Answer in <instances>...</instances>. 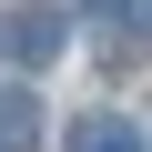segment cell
I'll return each instance as SVG.
<instances>
[{"label": "cell", "instance_id": "277c9868", "mask_svg": "<svg viewBox=\"0 0 152 152\" xmlns=\"http://www.w3.org/2000/svg\"><path fill=\"white\" fill-rule=\"evenodd\" d=\"M91 20H102V31H112V41H122V31H132V41H142V0H91Z\"/></svg>", "mask_w": 152, "mask_h": 152}, {"label": "cell", "instance_id": "7a4b0ae2", "mask_svg": "<svg viewBox=\"0 0 152 152\" xmlns=\"http://www.w3.org/2000/svg\"><path fill=\"white\" fill-rule=\"evenodd\" d=\"M71 152H142V132L122 112H81V122H71Z\"/></svg>", "mask_w": 152, "mask_h": 152}, {"label": "cell", "instance_id": "3957f363", "mask_svg": "<svg viewBox=\"0 0 152 152\" xmlns=\"http://www.w3.org/2000/svg\"><path fill=\"white\" fill-rule=\"evenodd\" d=\"M0 152H41V102L31 91H0Z\"/></svg>", "mask_w": 152, "mask_h": 152}, {"label": "cell", "instance_id": "6da1fadb", "mask_svg": "<svg viewBox=\"0 0 152 152\" xmlns=\"http://www.w3.org/2000/svg\"><path fill=\"white\" fill-rule=\"evenodd\" d=\"M61 41H71V20L51 10V0H20V10L0 20V51H10L20 71H51V61H61Z\"/></svg>", "mask_w": 152, "mask_h": 152}]
</instances>
